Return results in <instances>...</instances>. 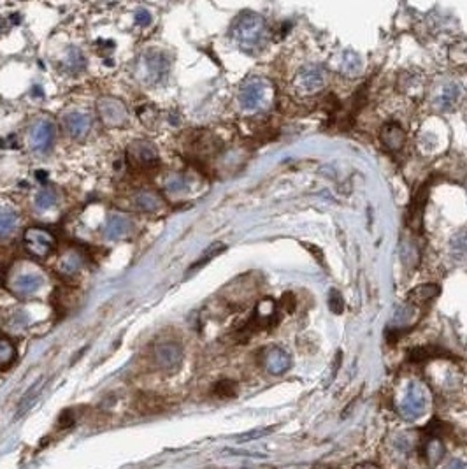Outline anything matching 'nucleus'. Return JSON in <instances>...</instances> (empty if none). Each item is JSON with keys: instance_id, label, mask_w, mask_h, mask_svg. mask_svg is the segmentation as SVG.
Masks as SVG:
<instances>
[{"instance_id": "obj_1", "label": "nucleus", "mask_w": 467, "mask_h": 469, "mask_svg": "<svg viewBox=\"0 0 467 469\" xmlns=\"http://www.w3.org/2000/svg\"><path fill=\"white\" fill-rule=\"evenodd\" d=\"M232 37L239 48L246 53H255L266 44L267 27L266 20L255 13H245L232 25Z\"/></svg>"}, {"instance_id": "obj_2", "label": "nucleus", "mask_w": 467, "mask_h": 469, "mask_svg": "<svg viewBox=\"0 0 467 469\" xmlns=\"http://www.w3.org/2000/svg\"><path fill=\"white\" fill-rule=\"evenodd\" d=\"M169 76V58L160 51H146L137 62V78L148 86L162 85Z\"/></svg>"}, {"instance_id": "obj_3", "label": "nucleus", "mask_w": 467, "mask_h": 469, "mask_svg": "<svg viewBox=\"0 0 467 469\" xmlns=\"http://www.w3.org/2000/svg\"><path fill=\"white\" fill-rule=\"evenodd\" d=\"M271 86L266 79L252 78L243 85L239 92V104L245 111H259L269 101Z\"/></svg>"}, {"instance_id": "obj_4", "label": "nucleus", "mask_w": 467, "mask_h": 469, "mask_svg": "<svg viewBox=\"0 0 467 469\" xmlns=\"http://www.w3.org/2000/svg\"><path fill=\"white\" fill-rule=\"evenodd\" d=\"M25 248L34 257H46L55 248V236L44 227H29L25 230Z\"/></svg>"}, {"instance_id": "obj_5", "label": "nucleus", "mask_w": 467, "mask_h": 469, "mask_svg": "<svg viewBox=\"0 0 467 469\" xmlns=\"http://www.w3.org/2000/svg\"><path fill=\"white\" fill-rule=\"evenodd\" d=\"M155 364L164 372H176L183 360V350L176 341H166L155 348Z\"/></svg>"}, {"instance_id": "obj_6", "label": "nucleus", "mask_w": 467, "mask_h": 469, "mask_svg": "<svg viewBox=\"0 0 467 469\" xmlns=\"http://www.w3.org/2000/svg\"><path fill=\"white\" fill-rule=\"evenodd\" d=\"M97 113L108 127H122L127 123V108L120 99H101L97 102Z\"/></svg>"}, {"instance_id": "obj_7", "label": "nucleus", "mask_w": 467, "mask_h": 469, "mask_svg": "<svg viewBox=\"0 0 467 469\" xmlns=\"http://www.w3.org/2000/svg\"><path fill=\"white\" fill-rule=\"evenodd\" d=\"M30 148H32L36 153H46L51 148L55 139V129L50 122H41L34 123L32 129H30Z\"/></svg>"}, {"instance_id": "obj_8", "label": "nucleus", "mask_w": 467, "mask_h": 469, "mask_svg": "<svg viewBox=\"0 0 467 469\" xmlns=\"http://www.w3.org/2000/svg\"><path fill=\"white\" fill-rule=\"evenodd\" d=\"M129 157L137 167L143 169H150L153 167V165L159 164L157 148H155L151 143H148V141H136L134 144H130Z\"/></svg>"}, {"instance_id": "obj_9", "label": "nucleus", "mask_w": 467, "mask_h": 469, "mask_svg": "<svg viewBox=\"0 0 467 469\" xmlns=\"http://www.w3.org/2000/svg\"><path fill=\"white\" fill-rule=\"evenodd\" d=\"M64 123L69 136L74 137V139H83V137L88 136V132L92 129V116L88 113L74 111L65 116Z\"/></svg>"}, {"instance_id": "obj_10", "label": "nucleus", "mask_w": 467, "mask_h": 469, "mask_svg": "<svg viewBox=\"0 0 467 469\" xmlns=\"http://www.w3.org/2000/svg\"><path fill=\"white\" fill-rule=\"evenodd\" d=\"M43 285V278L36 272H23L15 278V281L11 284V292L16 294L18 298H30L32 294H36L37 290Z\"/></svg>"}, {"instance_id": "obj_11", "label": "nucleus", "mask_w": 467, "mask_h": 469, "mask_svg": "<svg viewBox=\"0 0 467 469\" xmlns=\"http://www.w3.org/2000/svg\"><path fill=\"white\" fill-rule=\"evenodd\" d=\"M425 406V394L418 385H411L410 392L404 398L403 405H401V410H403V415L406 419H415V416L420 415L424 412Z\"/></svg>"}, {"instance_id": "obj_12", "label": "nucleus", "mask_w": 467, "mask_h": 469, "mask_svg": "<svg viewBox=\"0 0 467 469\" xmlns=\"http://www.w3.org/2000/svg\"><path fill=\"white\" fill-rule=\"evenodd\" d=\"M324 71L317 65H311V67L302 69L301 74L297 78V85L301 86L302 90H308V92H315V90L322 88L324 86Z\"/></svg>"}, {"instance_id": "obj_13", "label": "nucleus", "mask_w": 467, "mask_h": 469, "mask_svg": "<svg viewBox=\"0 0 467 469\" xmlns=\"http://www.w3.org/2000/svg\"><path fill=\"white\" fill-rule=\"evenodd\" d=\"M264 364H266L267 371L269 372H273V374H281V372H285L288 368H290V355H288L287 351L281 350V348H271V350H267Z\"/></svg>"}, {"instance_id": "obj_14", "label": "nucleus", "mask_w": 467, "mask_h": 469, "mask_svg": "<svg viewBox=\"0 0 467 469\" xmlns=\"http://www.w3.org/2000/svg\"><path fill=\"white\" fill-rule=\"evenodd\" d=\"M130 229V222L125 218V216L122 215H111L109 216L108 223L104 225V230H102V234H104L106 239H120V237L125 236L127 232H129Z\"/></svg>"}, {"instance_id": "obj_15", "label": "nucleus", "mask_w": 467, "mask_h": 469, "mask_svg": "<svg viewBox=\"0 0 467 469\" xmlns=\"http://www.w3.org/2000/svg\"><path fill=\"white\" fill-rule=\"evenodd\" d=\"M381 139H383V144L388 148V150L397 151L401 150L404 144V132L399 125L390 123V125L385 127L383 132H381Z\"/></svg>"}, {"instance_id": "obj_16", "label": "nucleus", "mask_w": 467, "mask_h": 469, "mask_svg": "<svg viewBox=\"0 0 467 469\" xmlns=\"http://www.w3.org/2000/svg\"><path fill=\"white\" fill-rule=\"evenodd\" d=\"M136 204L139 206L143 211L153 213L159 211V209L162 208V199H160V195L157 194V192L143 190L136 195Z\"/></svg>"}, {"instance_id": "obj_17", "label": "nucleus", "mask_w": 467, "mask_h": 469, "mask_svg": "<svg viewBox=\"0 0 467 469\" xmlns=\"http://www.w3.org/2000/svg\"><path fill=\"white\" fill-rule=\"evenodd\" d=\"M436 295H439L438 285H420L408 294V301L413 302V304H425L431 299H434Z\"/></svg>"}, {"instance_id": "obj_18", "label": "nucleus", "mask_w": 467, "mask_h": 469, "mask_svg": "<svg viewBox=\"0 0 467 469\" xmlns=\"http://www.w3.org/2000/svg\"><path fill=\"white\" fill-rule=\"evenodd\" d=\"M81 257L76 251H69V253H65L64 257H60V260H58V272H62V274L65 276H72L76 274V272L80 271L81 267Z\"/></svg>"}, {"instance_id": "obj_19", "label": "nucleus", "mask_w": 467, "mask_h": 469, "mask_svg": "<svg viewBox=\"0 0 467 469\" xmlns=\"http://www.w3.org/2000/svg\"><path fill=\"white\" fill-rule=\"evenodd\" d=\"M85 64H87V60H85V55L81 53L78 48H71L67 53V57L64 58V64H62V67L65 69L67 72H80L85 69Z\"/></svg>"}, {"instance_id": "obj_20", "label": "nucleus", "mask_w": 467, "mask_h": 469, "mask_svg": "<svg viewBox=\"0 0 467 469\" xmlns=\"http://www.w3.org/2000/svg\"><path fill=\"white\" fill-rule=\"evenodd\" d=\"M18 227V215L15 211H0V241L11 236Z\"/></svg>"}, {"instance_id": "obj_21", "label": "nucleus", "mask_w": 467, "mask_h": 469, "mask_svg": "<svg viewBox=\"0 0 467 469\" xmlns=\"http://www.w3.org/2000/svg\"><path fill=\"white\" fill-rule=\"evenodd\" d=\"M425 201H427V190L424 188H420L417 194V197L413 199V204H411L410 208V216H411V222L413 223V227H420L422 223V213H424V206H425Z\"/></svg>"}, {"instance_id": "obj_22", "label": "nucleus", "mask_w": 467, "mask_h": 469, "mask_svg": "<svg viewBox=\"0 0 467 469\" xmlns=\"http://www.w3.org/2000/svg\"><path fill=\"white\" fill-rule=\"evenodd\" d=\"M188 188V179L181 172H173L166 179V190L169 194H183Z\"/></svg>"}, {"instance_id": "obj_23", "label": "nucleus", "mask_w": 467, "mask_h": 469, "mask_svg": "<svg viewBox=\"0 0 467 469\" xmlns=\"http://www.w3.org/2000/svg\"><path fill=\"white\" fill-rule=\"evenodd\" d=\"M223 250H225V244H223V243H215V244H211V246H209L208 250L204 251V255H202V257L199 258L197 262H194V264H192L190 272H192V271H197V269H201L202 265H206V264H208V262H211L213 258H215L216 255L222 253Z\"/></svg>"}, {"instance_id": "obj_24", "label": "nucleus", "mask_w": 467, "mask_h": 469, "mask_svg": "<svg viewBox=\"0 0 467 469\" xmlns=\"http://www.w3.org/2000/svg\"><path fill=\"white\" fill-rule=\"evenodd\" d=\"M15 360V346L9 340L0 337V369L8 368Z\"/></svg>"}, {"instance_id": "obj_25", "label": "nucleus", "mask_w": 467, "mask_h": 469, "mask_svg": "<svg viewBox=\"0 0 467 469\" xmlns=\"http://www.w3.org/2000/svg\"><path fill=\"white\" fill-rule=\"evenodd\" d=\"M55 202H57V195L51 188H43L39 190V194L36 195V208L37 209H50L53 208Z\"/></svg>"}, {"instance_id": "obj_26", "label": "nucleus", "mask_w": 467, "mask_h": 469, "mask_svg": "<svg viewBox=\"0 0 467 469\" xmlns=\"http://www.w3.org/2000/svg\"><path fill=\"white\" fill-rule=\"evenodd\" d=\"M41 387H43V384H41V382H37V384L34 385V387L30 388L29 392H27L25 398H23V401L20 402L18 415H23V413H25L27 410H30V406H32L34 402L37 401V398H39V394H41Z\"/></svg>"}, {"instance_id": "obj_27", "label": "nucleus", "mask_w": 467, "mask_h": 469, "mask_svg": "<svg viewBox=\"0 0 467 469\" xmlns=\"http://www.w3.org/2000/svg\"><path fill=\"white\" fill-rule=\"evenodd\" d=\"M452 248L457 255H467V230H460L452 239Z\"/></svg>"}, {"instance_id": "obj_28", "label": "nucleus", "mask_w": 467, "mask_h": 469, "mask_svg": "<svg viewBox=\"0 0 467 469\" xmlns=\"http://www.w3.org/2000/svg\"><path fill=\"white\" fill-rule=\"evenodd\" d=\"M457 95H459L457 86H448V88L445 90V95H443V101H441L443 108H450V106L453 104V101L457 99Z\"/></svg>"}, {"instance_id": "obj_29", "label": "nucleus", "mask_w": 467, "mask_h": 469, "mask_svg": "<svg viewBox=\"0 0 467 469\" xmlns=\"http://www.w3.org/2000/svg\"><path fill=\"white\" fill-rule=\"evenodd\" d=\"M329 306H331V309L334 313H341L343 312V299H341V295H339L336 290H332L331 295H329Z\"/></svg>"}, {"instance_id": "obj_30", "label": "nucleus", "mask_w": 467, "mask_h": 469, "mask_svg": "<svg viewBox=\"0 0 467 469\" xmlns=\"http://www.w3.org/2000/svg\"><path fill=\"white\" fill-rule=\"evenodd\" d=\"M136 23L139 27H148L151 23V13L148 9H137L136 11Z\"/></svg>"}, {"instance_id": "obj_31", "label": "nucleus", "mask_w": 467, "mask_h": 469, "mask_svg": "<svg viewBox=\"0 0 467 469\" xmlns=\"http://www.w3.org/2000/svg\"><path fill=\"white\" fill-rule=\"evenodd\" d=\"M273 429H259V430H250V433L246 434H241V436L238 438V441H250V440H257V438H262L266 436V434H269Z\"/></svg>"}, {"instance_id": "obj_32", "label": "nucleus", "mask_w": 467, "mask_h": 469, "mask_svg": "<svg viewBox=\"0 0 467 469\" xmlns=\"http://www.w3.org/2000/svg\"><path fill=\"white\" fill-rule=\"evenodd\" d=\"M216 392H218L220 396H234L236 394V385H234L232 382H222V384L216 387Z\"/></svg>"}, {"instance_id": "obj_33", "label": "nucleus", "mask_w": 467, "mask_h": 469, "mask_svg": "<svg viewBox=\"0 0 467 469\" xmlns=\"http://www.w3.org/2000/svg\"><path fill=\"white\" fill-rule=\"evenodd\" d=\"M450 469H464V468L460 462H452V464H450Z\"/></svg>"}, {"instance_id": "obj_34", "label": "nucleus", "mask_w": 467, "mask_h": 469, "mask_svg": "<svg viewBox=\"0 0 467 469\" xmlns=\"http://www.w3.org/2000/svg\"><path fill=\"white\" fill-rule=\"evenodd\" d=\"M357 469H378L376 465H359Z\"/></svg>"}]
</instances>
